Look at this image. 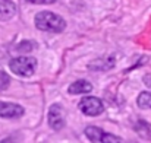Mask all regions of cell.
I'll use <instances>...</instances> for the list:
<instances>
[{
    "label": "cell",
    "instance_id": "6da1fadb",
    "mask_svg": "<svg viewBox=\"0 0 151 143\" xmlns=\"http://www.w3.org/2000/svg\"><path fill=\"white\" fill-rule=\"evenodd\" d=\"M35 26L46 32H60L65 29V19L51 12H40L35 16Z\"/></svg>",
    "mask_w": 151,
    "mask_h": 143
},
{
    "label": "cell",
    "instance_id": "7a4b0ae2",
    "mask_svg": "<svg viewBox=\"0 0 151 143\" xmlns=\"http://www.w3.org/2000/svg\"><path fill=\"white\" fill-rule=\"evenodd\" d=\"M9 67L13 73H16L18 76H24L28 78L35 72L37 67V60L32 57H16L9 63Z\"/></svg>",
    "mask_w": 151,
    "mask_h": 143
},
{
    "label": "cell",
    "instance_id": "3957f363",
    "mask_svg": "<svg viewBox=\"0 0 151 143\" xmlns=\"http://www.w3.org/2000/svg\"><path fill=\"white\" fill-rule=\"evenodd\" d=\"M79 108L85 115L94 117V115H100L101 112L104 111V105L99 98L94 96H87L79 102Z\"/></svg>",
    "mask_w": 151,
    "mask_h": 143
},
{
    "label": "cell",
    "instance_id": "277c9868",
    "mask_svg": "<svg viewBox=\"0 0 151 143\" xmlns=\"http://www.w3.org/2000/svg\"><path fill=\"white\" fill-rule=\"evenodd\" d=\"M49 126L54 130H60L65 126V112L60 105H51L49 110Z\"/></svg>",
    "mask_w": 151,
    "mask_h": 143
},
{
    "label": "cell",
    "instance_id": "5b68a950",
    "mask_svg": "<svg viewBox=\"0 0 151 143\" xmlns=\"http://www.w3.org/2000/svg\"><path fill=\"white\" fill-rule=\"evenodd\" d=\"M25 112V110L18 104L10 102H0V115L4 118H18Z\"/></svg>",
    "mask_w": 151,
    "mask_h": 143
},
{
    "label": "cell",
    "instance_id": "8992f818",
    "mask_svg": "<svg viewBox=\"0 0 151 143\" xmlns=\"http://www.w3.org/2000/svg\"><path fill=\"white\" fill-rule=\"evenodd\" d=\"M93 89V86L87 80H76L69 86V94L72 95H81V94H88Z\"/></svg>",
    "mask_w": 151,
    "mask_h": 143
},
{
    "label": "cell",
    "instance_id": "52a82bcc",
    "mask_svg": "<svg viewBox=\"0 0 151 143\" xmlns=\"http://www.w3.org/2000/svg\"><path fill=\"white\" fill-rule=\"evenodd\" d=\"M16 7L10 0H0V18L1 19H9L15 15Z\"/></svg>",
    "mask_w": 151,
    "mask_h": 143
},
{
    "label": "cell",
    "instance_id": "ba28073f",
    "mask_svg": "<svg viewBox=\"0 0 151 143\" xmlns=\"http://www.w3.org/2000/svg\"><path fill=\"white\" fill-rule=\"evenodd\" d=\"M114 66V60L111 57L109 58H97L96 61H91L88 64L90 69H96V70H107V69H111Z\"/></svg>",
    "mask_w": 151,
    "mask_h": 143
},
{
    "label": "cell",
    "instance_id": "9c48e42d",
    "mask_svg": "<svg viewBox=\"0 0 151 143\" xmlns=\"http://www.w3.org/2000/svg\"><path fill=\"white\" fill-rule=\"evenodd\" d=\"M103 132H101L100 127H94V126H90V127H87L85 129V136L91 140V142H100L101 137H103Z\"/></svg>",
    "mask_w": 151,
    "mask_h": 143
},
{
    "label": "cell",
    "instance_id": "30bf717a",
    "mask_svg": "<svg viewBox=\"0 0 151 143\" xmlns=\"http://www.w3.org/2000/svg\"><path fill=\"white\" fill-rule=\"evenodd\" d=\"M135 130L145 139H151V124L148 123H144V121H139L137 126H135Z\"/></svg>",
    "mask_w": 151,
    "mask_h": 143
},
{
    "label": "cell",
    "instance_id": "8fae6325",
    "mask_svg": "<svg viewBox=\"0 0 151 143\" xmlns=\"http://www.w3.org/2000/svg\"><path fill=\"white\" fill-rule=\"evenodd\" d=\"M137 102H138V105H139L141 108H151V94L150 92H142V94H139Z\"/></svg>",
    "mask_w": 151,
    "mask_h": 143
},
{
    "label": "cell",
    "instance_id": "7c38bea8",
    "mask_svg": "<svg viewBox=\"0 0 151 143\" xmlns=\"http://www.w3.org/2000/svg\"><path fill=\"white\" fill-rule=\"evenodd\" d=\"M9 83H10V78L7 76V73L0 70V91H4L9 86Z\"/></svg>",
    "mask_w": 151,
    "mask_h": 143
},
{
    "label": "cell",
    "instance_id": "4fadbf2b",
    "mask_svg": "<svg viewBox=\"0 0 151 143\" xmlns=\"http://www.w3.org/2000/svg\"><path fill=\"white\" fill-rule=\"evenodd\" d=\"M32 48H34V44L32 43H29V41H25V43H21L19 46H18V51H21V53H28V51H32Z\"/></svg>",
    "mask_w": 151,
    "mask_h": 143
},
{
    "label": "cell",
    "instance_id": "5bb4252c",
    "mask_svg": "<svg viewBox=\"0 0 151 143\" xmlns=\"http://www.w3.org/2000/svg\"><path fill=\"white\" fill-rule=\"evenodd\" d=\"M101 142L103 143H120V139L116 137V136H113V134H103Z\"/></svg>",
    "mask_w": 151,
    "mask_h": 143
},
{
    "label": "cell",
    "instance_id": "9a60e30c",
    "mask_svg": "<svg viewBox=\"0 0 151 143\" xmlns=\"http://www.w3.org/2000/svg\"><path fill=\"white\" fill-rule=\"evenodd\" d=\"M27 1H29V3H37V4H51V3H54L56 0H27Z\"/></svg>",
    "mask_w": 151,
    "mask_h": 143
},
{
    "label": "cell",
    "instance_id": "2e32d148",
    "mask_svg": "<svg viewBox=\"0 0 151 143\" xmlns=\"http://www.w3.org/2000/svg\"><path fill=\"white\" fill-rule=\"evenodd\" d=\"M0 143H15V142H13V140H12L10 137H7V139H3V140H1Z\"/></svg>",
    "mask_w": 151,
    "mask_h": 143
}]
</instances>
